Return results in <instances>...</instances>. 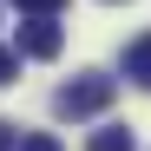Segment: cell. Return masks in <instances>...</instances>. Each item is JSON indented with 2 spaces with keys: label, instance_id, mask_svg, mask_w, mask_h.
Segmentation results:
<instances>
[{
  "label": "cell",
  "instance_id": "6da1fadb",
  "mask_svg": "<svg viewBox=\"0 0 151 151\" xmlns=\"http://www.w3.org/2000/svg\"><path fill=\"white\" fill-rule=\"evenodd\" d=\"M112 92H118V79H105V72H79L72 86H59L53 112H59V118H99V112L112 105Z\"/></svg>",
  "mask_w": 151,
  "mask_h": 151
},
{
  "label": "cell",
  "instance_id": "7a4b0ae2",
  "mask_svg": "<svg viewBox=\"0 0 151 151\" xmlns=\"http://www.w3.org/2000/svg\"><path fill=\"white\" fill-rule=\"evenodd\" d=\"M59 46H66V33H59L53 13H27L20 20V53L27 59H59Z\"/></svg>",
  "mask_w": 151,
  "mask_h": 151
},
{
  "label": "cell",
  "instance_id": "3957f363",
  "mask_svg": "<svg viewBox=\"0 0 151 151\" xmlns=\"http://www.w3.org/2000/svg\"><path fill=\"white\" fill-rule=\"evenodd\" d=\"M125 79L151 92V33H138L132 46H125Z\"/></svg>",
  "mask_w": 151,
  "mask_h": 151
},
{
  "label": "cell",
  "instance_id": "277c9868",
  "mask_svg": "<svg viewBox=\"0 0 151 151\" xmlns=\"http://www.w3.org/2000/svg\"><path fill=\"white\" fill-rule=\"evenodd\" d=\"M86 151H138V138L125 132V125H105V132H92V145Z\"/></svg>",
  "mask_w": 151,
  "mask_h": 151
},
{
  "label": "cell",
  "instance_id": "5b68a950",
  "mask_svg": "<svg viewBox=\"0 0 151 151\" xmlns=\"http://www.w3.org/2000/svg\"><path fill=\"white\" fill-rule=\"evenodd\" d=\"M13 7H20V13H59L66 0H13Z\"/></svg>",
  "mask_w": 151,
  "mask_h": 151
},
{
  "label": "cell",
  "instance_id": "8992f818",
  "mask_svg": "<svg viewBox=\"0 0 151 151\" xmlns=\"http://www.w3.org/2000/svg\"><path fill=\"white\" fill-rule=\"evenodd\" d=\"M20 151H59V145L46 138V132H27V138H20Z\"/></svg>",
  "mask_w": 151,
  "mask_h": 151
},
{
  "label": "cell",
  "instance_id": "52a82bcc",
  "mask_svg": "<svg viewBox=\"0 0 151 151\" xmlns=\"http://www.w3.org/2000/svg\"><path fill=\"white\" fill-rule=\"evenodd\" d=\"M13 72H20V59L7 53V46H0V86H13Z\"/></svg>",
  "mask_w": 151,
  "mask_h": 151
},
{
  "label": "cell",
  "instance_id": "ba28073f",
  "mask_svg": "<svg viewBox=\"0 0 151 151\" xmlns=\"http://www.w3.org/2000/svg\"><path fill=\"white\" fill-rule=\"evenodd\" d=\"M0 151H13V125L7 118H0Z\"/></svg>",
  "mask_w": 151,
  "mask_h": 151
}]
</instances>
